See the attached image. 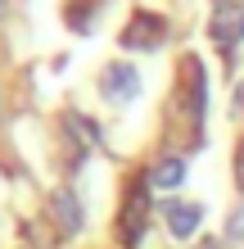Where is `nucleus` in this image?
<instances>
[{
    "label": "nucleus",
    "instance_id": "423d86ee",
    "mask_svg": "<svg viewBox=\"0 0 244 249\" xmlns=\"http://www.w3.org/2000/svg\"><path fill=\"white\" fill-rule=\"evenodd\" d=\"M145 181H149V190H177L185 181V163H181V159H159Z\"/></svg>",
    "mask_w": 244,
    "mask_h": 249
},
{
    "label": "nucleus",
    "instance_id": "6e6552de",
    "mask_svg": "<svg viewBox=\"0 0 244 249\" xmlns=\"http://www.w3.org/2000/svg\"><path fill=\"white\" fill-rule=\"evenodd\" d=\"M68 127H73V131H77V136H81L86 145H95V141H99V131H95L91 123H86V118H77V113H68Z\"/></svg>",
    "mask_w": 244,
    "mask_h": 249
},
{
    "label": "nucleus",
    "instance_id": "0eeeda50",
    "mask_svg": "<svg viewBox=\"0 0 244 249\" xmlns=\"http://www.w3.org/2000/svg\"><path fill=\"white\" fill-rule=\"evenodd\" d=\"M226 240H244V199L231 209V217H226Z\"/></svg>",
    "mask_w": 244,
    "mask_h": 249
},
{
    "label": "nucleus",
    "instance_id": "f257e3e1",
    "mask_svg": "<svg viewBox=\"0 0 244 249\" xmlns=\"http://www.w3.org/2000/svg\"><path fill=\"white\" fill-rule=\"evenodd\" d=\"M99 91H104V100H113V105H127V100L140 95V72L131 64H109L99 72Z\"/></svg>",
    "mask_w": 244,
    "mask_h": 249
},
{
    "label": "nucleus",
    "instance_id": "9d476101",
    "mask_svg": "<svg viewBox=\"0 0 244 249\" xmlns=\"http://www.w3.org/2000/svg\"><path fill=\"white\" fill-rule=\"evenodd\" d=\"M235 105H240V109H244V86H240V91H235Z\"/></svg>",
    "mask_w": 244,
    "mask_h": 249
},
{
    "label": "nucleus",
    "instance_id": "f8f14e48",
    "mask_svg": "<svg viewBox=\"0 0 244 249\" xmlns=\"http://www.w3.org/2000/svg\"><path fill=\"white\" fill-rule=\"evenodd\" d=\"M199 249H212V245H199Z\"/></svg>",
    "mask_w": 244,
    "mask_h": 249
},
{
    "label": "nucleus",
    "instance_id": "39448f33",
    "mask_svg": "<svg viewBox=\"0 0 244 249\" xmlns=\"http://www.w3.org/2000/svg\"><path fill=\"white\" fill-rule=\"evenodd\" d=\"M50 209H54V217H59L64 236H77V231H81V204H77V195H73V190H54Z\"/></svg>",
    "mask_w": 244,
    "mask_h": 249
},
{
    "label": "nucleus",
    "instance_id": "9b49d317",
    "mask_svg": "<svg viewBox=\"0 0 244 249\" xmlns=\"http://www.w3.org/2000/svg\"><path fill=\"white\" fill-rule=\"evenodd\" d=\"M0 18H5V0H0Z\"/></svg>",
    "mask_w": 244,
    "mask_h": 249
},
{
    "label": "nucleus",
    "instance_id": "7ed1b4c3",
    "mask_svg": "<svg viewBox=\"0 0 244 249\" xmlns=\"http://www.w3.org/2000/svg\"><path fill=\"white\" fill-rule=\"evenodd\" d=\"M159 41H163V18H159V14H136L131 27L122 32L127 50H154Z\"/></svg>",
    "mask_w": 244,
    "mask_h": 249
},
{
    "label": "nucleus",
    "instance_id": "20e7f679",
    "mask_svg": "<svg viewBox=\"0 0 244 249\" xmlns=\"http://www.w3.org/2000/svg\"><path fill=\"white\" fill-rule=\"evenodd\" d=\"M163 217H167V231L172 236H195V227L204 222V209L199 204H190V199H167L163 204Z\"/></svg>",
    "mask_w": 244,
    "mask_h": 249
},
{
    "label": "nucleus",
    "instance_id": "f03ea898",
    "mask_svg": "<svg viewBox=\"0 0 244 249\" xmlns=\"http://www.w3.org/2000/svg\"><path fill=\"white\" fill-rule=\"evenodd\" d=\"M212 41H222V46H235V41H244V5H231V0H222L217 14H212L208 23Z\"/></svg>",
    "mask_w": 244,
    "mask_h": 249
},
{
    "label": "nucleus",
    "instance_id": "1a4fd4ad",
    "mask_svg": "<svg viewBox=\"0 0 244 249\" xmlns=\"http://www.w3.org/2000/svg\"><path fill=\"white\" fill-rule=\"evenodd\" d=\"M235 177H240V186H244V145H240V159H235Z\"/></svg>",
    "mask_w": 244,
    "mask_h": 249
}]
</instances>
